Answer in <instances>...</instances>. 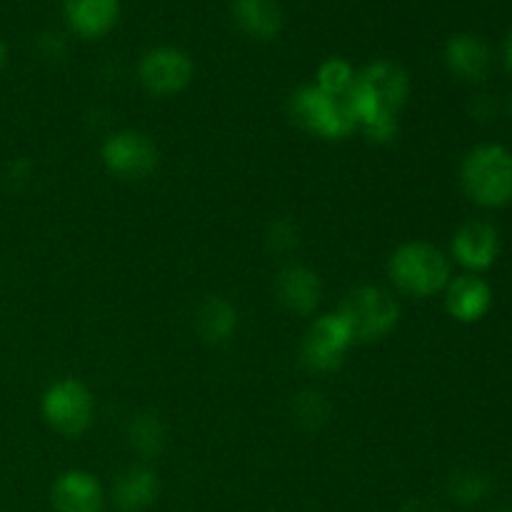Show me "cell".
I'll return each mask as SVG.
<instances>
[{"label": "cell", "instance_id": "3957f363", "mask_svg": "<svg viewBox=\"0 0 512 512\" xmlns=\"http://www.w3.org/2000/svg\"><path fill=\"white\" fill-rule=\"evenodd\" d=\"M388 275L395 288L413 298H430L448 288L450 260L430 243H405L390 255Z\"/></svg>", "mask_w": 512, "mask_h": 512}, {"label": "cell", "instance_id": "d4e9b609", "mask_svg": "<svg viewBox=\"0 0 512 512\" xmlns=\"http://www.w3.org/2000/svg\"><path fill=\"white\" fill-rule=\"evenodd\" d=\"M5 60H8V48H5V43H3V40H0V70H3Z\"/></svg>", "mask_w": 512, "mask_h": 512}, {"label": "cell", "instance_id": "484cf974", "mask_svg": "<svg viewBox=\"0 0 512 512\" xmlns=\"http://www.w3.org/2000/svg\"><path fill=\"white\" fill-rule=\"evenodd\" d=\"M508 113H510V118H512V95H510V100H508Z\"/></svg>", "mask_w": 512, "mask_h": 512}, {"label": "cell", "instance_id": "cb8c5ba5", "mask_svg": "<svg viewBox=\"0 0 512 512\" xmlns=\"http://www.w3.org/2000/svg\"><path fill=\"white\" fill-rule=\"evenodd\" d=\"M505 65H508V70L512 73V30H510L508 40H505Z\"/></svg>", "mask_w": 512, "mask_h": 512}, {"label": "cell", "instance_id": "7402d4cb", "mask_svg": "<svg viewBox=\"0 0 512 512\" xmlns=\"http://www.w3.org/2000/svg\"><path fill=\"white\" fill-rule=\"evenodd\" d=\"M328 415H330V405L320 393L308 390V393L295 398V420H298L303 428H310V430L320 428V425L328 420Z\"/></svg>", "mask_w": 512, "mask_h": 512}, {"label": "cell", "instance_id": "8fae6325", "mask_svg": "<svg viewBox=\"0 0 512 512\" xmlns=\"http://www.w3.org/2000/svg\"><path fill=\"white\" fill-rule=\"evenodd\" d=\"M493 305V290L480 275L465 273L450 278L445 288V308L458 323H478Z\"/></svg>", "mask_w": 512, "mask_h": 512}, {"label": "cell", "instance_id": "9a60e30c", "mask_svg": "<svg viewBox=\"0 0 512 512\" xmlns=\"http://www.w3.org/2000/svg\"><path fill=\"white\" fill-rule=\"evenodd\" d=\"M65 20L80 38H103L120 18V0H65Z\"/></svg>", "mask_w": 512, "mask_h": 512}, {"label": "cell", "instance_id": "5bb4252c", "mask_svg": "<svg viewBox=\"0 0 512 512\" xmlns=\"http://www.w3.org/2000/svg\"><path fill=\"white\" fill-rule=\"evenodd\" d=\"M275 293H278V300L288 310L298 315H310L320 305V298H323V283H320L318 273H313L310 268L290 265L278 275Z\"/></svg>", "mask_w": 512, "mask_h": 512}, {"label": "cell", "instance_id": "52a82bcc", "mask_svg": "<svg viewBox=\"0 0 512 512\" xmlns=\"http://www.w3.org/2000/svg\"><path fill=\"white\" fill-rule=\"evenodd\" d=\"M353 343V333H350L348 323L340 318V313H328L310 325L303 340V350H300V360L310 373H333L343 365L345 353Z\"/></svg>", "mask_w": 512, "mask_h": 512}, {"label": "cell", "instance_id": "ffe728a7", "mask_svg": "<svg viewBox=\"0 0 512 512\" xmlns=\"http://www.w3.org/2000/svg\"><path fill=\"white\" fill-rule=\"evenodd\" d=\"M128 438L130 445H133L143 458H155V455H160V450H163L165 445V430L155 415H138V418H133V423H130Z\"/></svg>", "mask_w": 512, "mask_h": 512}, {"label": "cell", "instance_id": "e0dca14e", "mask_svg": "<svg viewBox=\"0 0 512 512\" xmlns=\"http://www.w3.org/2000/svg\"><path fill=\"white\" fill-rule=\"evenodd\" d=\"M235 23L248 35L260 40H270L283 28V10L278 0H235Z\"/></svg>", "mask_w": 512, "mask_h": 512}, {"label": "cell", "instance_id": "4fadbf2b", "mask_svg": "<svg viewBox=\"0 0 512 512\" xmlns=\"http://www.w3.org/2000/svg\"><path fill=\"white\" fill-rule=\"evenodd\" d=\"M55 512H100L103 510V488L85 470H68L53 485Z\"/></svg>", "mask_w": 512, "mask_h": 512}, {"label": "cell", "instance_id": "30bf717a", "mask_svg": "<svg viewBox=\"0 0 512 512\" xmlns=\"http://www.w3.org/2000/svg\"><path fill=\"white\" fill-rule=\"evenodd\" d=\"M500 255V233L495 225L485 220H470L460 225L453 238V258L463 268L480 273V270L493 268Z\"/></svg>", "mask_w": 512, "mask_h": 512}, {"label": "cell", "instance_id": "8992f818", "mask_svg": "<svg viewBox=\"0 0 512 512\" xmlns=\"http://www.w3.org/2000/svg\"><path fill=\"white\" fill-rule=\"evenodd\" d=\"M43 415L50 428L60 435L78 438L93 423V395L80 380H58L45 390Z\"/></svg>", "mask_w": 512, "mask_h": 512}, {"label": "cell", "instance_id": "2e32d148", "mask_svg": "<svg viewBox=\"0 0 512 512\" xmlns=\"http://www.w3.org/2000/svg\"><path fill=\"white\" fill-rule=\"evenodd\" d=\"M195 330L208 345H223L238 330V310L225 298H208L195 313Z\"/></svg>", "mask_w": 512, "mask_h": 512}, {"label": "cell", "instance_id": "7c38bea8", "mask_svg": "<svg viewBox=\"0 0 512 512\" xmlns=\"http://www.w3.org/2000/svg\"><path fill=\"white\" fill-rule=\"evenodd\" d=\"M445 63L455 78L465 83H483L490 73V48L478 35H453L445 45Z\"/></svg>", "mask_w": 512, "mask_h": 512}, {"label": "cell", "instance_id": "603a6c76", "mask_svg": "<svg viewBox=\"0 0 512 512\" xmlns=\"http://www.w3.org/2000/svg\"><path fill=\"white\" fill-rule=\"evenodd\" d=\"M273 243L278 250H285V248H293L295 243H298V235H295V228L290 220H280V223H275L273 228Z\"/></svg>", "mask_w": 512, "mask_h": 512}, {"label": "cell", "instance_id": "ac0fdd59", "mask_svg": "<svg viewBox=\"0 0 512 512\" xmlns=\"http://www.w3.org/2000/svg\"><path fill=\"white\" fill-rule=\"evenodd\" d=\"M158 475L148 468H130L128 473L120 475L115 485V500L123 510L138 512L150 508L158 498Z\"/></svg>", "mask_w": 512, "mask_h": 512}, {"label": "cell", "instance_id": "ba28073f", "mask_svg": "<svg viewBox=\"0 0 512 512\" xmlns=\"http://www.w3.org/2000/svg\"><path fill=\"white\" fill-rule=\"evenodd\" d=\"M103 163L123 180H145L158 170L160 150L150 135L140 130H120L103 145Z\"/></svg>", "mask_w": 512, "mask_h": 512}, {"label": "cell", "instance_id": "5b68a950", "mask_svg": "<svg viewBox=\"0 0 512 512\" xmlns=\"http://www.w3.org/2000/svg\"><path fill=\"white\" fill-rule=\"evenodd\" d=\"M290 113L300 128L325 140H343L355 130V120L345 100L330 98L315 85L295 90L290 98Z\"/></svg>", "mask_w": 512, "mask_h": 512}, {"label": "cell", "instance_id": "277c9868", "mask_svg": "<svg viewBox=\"0 0 512 512\" xmlns=\"http://www.w3.org/2000/svg\"><path fill=\"white\" fill-rule=\"evenodd\" d=\"M340 318L348 323L355 343H378L388 338L400 320V305L385 290L375 285L353 290L338 308Z\"/></svg>", "mask_w": 512, "mask_h": 512}, {"label": "cell", "instance_id": "7a4b0ae2", "mask_svg": "<svg viewBox=\"0 0 512 512\" xmlns=\"http://www.w3.org/2000/svg\"><path fill=\"white\" fill-rule=\"evenodd\" d=\"M460 183L480 208H503L512 200V153L498 143L478 145L463 160Z\"/></svg>", "mask_w": 512, "mask_h": 512}, {"label": "cell", "instance_id": "6da1fadb", "mask_svg": "<svg viewBox=\"0 0 512 512\" xmlns=\"http://www.w3.org/2000/svg\"><path fill=\"white\" fill-rule=\"evenodd\" d=\"M410 93V80L400 65L378 60L355 75L345 105L355 120V128H363L368 138L388 143L398 133V115Z\"/></svg>", "mask_w": 512, "mask_h": 512}, {"label": "cell", "instance_id": "d6986e66", "mask_svg": "<svg viewBox=\"0 0 512 512\" xmlns=\"http://www.w3.org/2000/svg\"><path fill=\"white\" fill-rule=\"evenodd\" d=\"M355 75L358 73H355L353 65H350L348 60L330 58L320 65L318 83H315V88H320L325 95H330V98L345 100L348 98L350 88H353Z\"/></svg>", "mask_w": 512, "mask_h": 512}, {"label": "cell", "instance_id": "9c48e42d", "mask_svg": "<svg viewBox=\"0 0 512 512\" xmlns=\"http://www.w3.org/2000/svg\"><path fill=\"white\" fill-rule=\"evenodd\" d=\"M138 73L140 83L145 85L148 93L165 98V95L183 93L190 85V80H193L195 68L188 53H183L180 48L163 45V48H155L143 55Z\"/></svg>", "mask_w": 512, "mask_h": 512}, {"label": "cell", "instance_id": "44dd1931", "mask_svg": "<svg viewBox=\"0 0 512 512\" xmlns=\"http://www.w3.org/2000/svg\"><path fill=\"white\" fill-rule=\"evenodd\" d=\"M490 483L483 473H475V470H465V473H458L453 480H450V495L453 500L463 505H475L488 495Z\"/></svg>", "mask_w": 512, "mask_h": 512}]
</instances>
